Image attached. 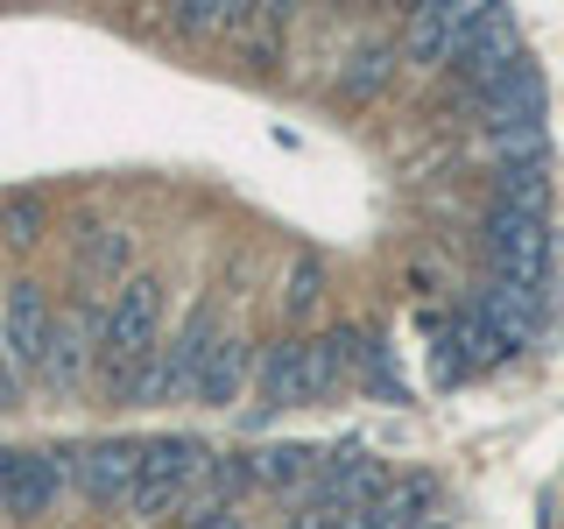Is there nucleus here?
I'll return each mask as SVG.
<instances>
[{"instance_id": "obj_1", "label": "nucleus", "mask_w": 564, "mask_h": 529, "mask_svg": "<svg viewBox=\"0 0 564 529\" xmlns=\"http://www.w3.org/2000/svg\"><path fill=\"white\" fill-rule=\"evenodd\" d=\"M346 346L352 332H325V339H275L261 353V396L269 410H290V402H317L346 381Z\"/></svg>"}, {"instance_id": "obj_2", "label": "nucleus", "mask_w": 564, "mask_h": 529, "mask_svg": "<svg viewBox=\"0 0 564 529\" xmlns=\"http://www.w3.org/2000/svg\"><path fill=\"white\" fill-rule=\"evenodd\" d=\"M155 332H163V282L155 276H128L120 296L106 304V332H99V360H106V388H113L128 367H141L155 353Z\"/></svg>"}, {"instance_id": "obj_3", "label": "nucleus", "mask_w": 564, "mask_h": 529, "mask_svg": "<svg viewBox=\"0 0 564 529\" xmlns=\"http://www.w3.org/2000/svg\"><path fill=\"white\" fill-rule=\"evenodd\" d=\"M487 247H494V276H501V282H516V290H543V276H551V226H543V212L494 205Z\"/></svg>"}, {"instance_id": "obj_4", "label": "nucleus", "mask_w": 564, "mask_h": 529, "mask_svg": "<svg viewBox=\"0 0 564 529\" xmlns=\"http://www.w3.org/2000/svg\"><path fill=\"white\" fill-rule=\"evenodd\" d=\"M99 332H106V304H70V311H57L35 381H43L50 396H70V388H85V375H93V360H99Z\"/></svg>"}, {"instance_id": "obj_5", "label": "nucleus", "mask_w": 564, "mask_h": 529, "mask_svg": "<svg viewBox=\"0 0 564 529\" xmlns=\"http://www.w3.org/2000/svg\"><path fill=\"white\" fill-rule=\"evenodd\" d=\"M480 0H431V8L410 14V35H402V57L437 71V64H458V50H466V35L480 29Z\"/></svg>"}, {"instance_id": "obj_6", "label": "nucleus", "mask_w": 564, "mask_h": 529, "mask_svg": "<svg viewBox=\"0 0 564 529\" xmlns=\"http://www.w3.org/2000/svg\"><path fill=\"white\" fill-rule=\"evenodd\" d=\"M522 29H516V14L508 8H487L480 14V29L466 35V50H458V78H466V93L480 99L487 85H501L508 71H522Z\"/></svg>"}, {"instance_id": "obj_7", "label": "nucleus", "mask_w": 564, "mask_h": 529, "mask_svg": "<svg viewBox=\"0 0 564 529\" xmlns=\"http://www.w3.org/2000/svg\"><path fill=\"white\" fill-rule=\"evenodd\" d=\"M50 325H57V311H50L43 282H8V296H0V353H8L22 375H35V367H43Z\"/></svg>"}, {"instance_id": "obj_8", "label": "nucleus", "mask_w": 564, "mask_h": 529, "mask_svg": "<svg viewBox=\"0 0 564 529\" xmlns=\"http://www.w3.org/2000/svg\"><path fill=\"white\" fill-rule=\"evenodd\" d=\"M247 381H254V339H247V332H226V339L212 346L191 402H198V410H234V402L247 396Z\"/></svg>"}, {"instance_id": "obj_9", "label": "nucleus", "mask_w": 564, "mask_h": 529, "mask_svg": "<svg viewBox=\"0 0 564 529\" xmlns=\"http://www.w3.org/2000/svg\"><path fill=\"white\" fill-rule=\"evenodd\" d=\"M141 481V445H128V438H106V445H85L78 452V487L93 494V501H128Z\"/></svg>"}, {"instance_id": "obj_10", "label": "nucleus", "mask_w": 564, "mask_h": 529, "mask_svg": "<svg viewBox=\"0 0 564 529\" xmlns=\"http://www.w3.org/2000/svg\"><path fill=\"white\" fill-rule=\"evenodd\" d=\"M226 339V325H219V311L212 304H198L184 317V332L163 346V360H170V375H176V396H191L198 388V375H205V360H212V346Z\"/></svg>"}, {"instance_id": "obj_11", "label": "nucleus", "mask_w": 564, "mask_h": 529, "mask_svg": "<svg viewBox=\"0 0 564 529\" xmlns=\"http://www.w3.org/2000/svg\"><path fill=\"white\" fill-rule=\"evenodd\" d=\"M416 522H431V481L388 487V494H375L367 508H346L332 529H416Z\"/></svg>"}, {"instance_id": "obj_12", "label": "nucleus", "mask_w": 564, "mask_h": 529, "mask_svg": "<svg viewBox=\"0 0 564 529\" xmlns=\"http://www.w3.org/2000/svg\"><path fill=\"white\" fill-rule=\"evenodd\" d=\"M212 466V452L198 438H149L141 445V481H170V487H198Z\"/></svg>"}, {"instance_id": "obj_13", "label": "nucleus", "mask_w": 564, "mask_h": 529, "mask_svg": "<svg viewBox=\"0 0 564 529\" xmlns=\"http://www.w3.org/2000/svg\"><path fill=\"white\" fill-rule=\"evenodd\" d=\"M170 22L184 35H247L261 22V8H254V0H176Z\"/></svg>"}, {"instance_id": "obj_14", "label": "nucleus", "mask_w": 564, "mask_h": 529, "mask_svg": "<svg viewBox=\"0 0 564 529\" xmlns=\"http://www.w3.org/2000/svg\"><path fill=\"white\" fill-rule=\"evenodd\" d=\"M254 481L261 487H304V481H317V452L311 445H269V452H254Z\"/></svg>"}, {"instance_id": "obj_15", "label": "nucleus", "mask_w": 564, "mask_h": 529, "mask_svg": "<svg viewBox=\"0 0 564 529\" xmlns=\"http://www.w3.org/2000/svg\"><path fill=\"white\" fill-rule=\"evenodd\" d=\"M388 78H395V50H388V43H367V50H352V57H346L339 93L346 99H375Z\"/></svg>"}, {"instance_id": "obj_16", "label": "nucleus", "mask_w": 564, "mask_h": 529, "mask_svg": "<svg viewBox=\"0 0 564 529\" xmlns=\"http://www.w3.org/2000/svg\"><path fill=\"white\" fill-rule=\"evenodd\" d=\"M184 494L191 487H170V481H134V494L120 508H128L134 522H163V516H176V508H184Z\"/></svg>"}, {"instance_id": "obj_17", "label": "nucleus", "mask_w": 564, "mask_h": 529, "mask_svg": "<svg viewBox=\"0 0 564 529\" xmlns=\"http://www.w3.org/2000/svg\"><path fill=\"white\" fill-rule=\"evenodd\" d=\"M317 296H325V276H317V261L304 255V261H296V269H290V282H282V311H311L317 304Z\"/></svg>"}, {"instance_id": "obj_18", "label": "nucleus", "mask_w": 564, "mask_h": 529, "mask_svg": "<svg viewBox=\"0 0 564 529\" xmlns=\"http://www.w3.org/2000/svg\"><path fill=\"white\" fill-rule=\"evenodd\" d=\"M35 226H43V205H35V198H14V205H0V234H8V240H35Z\"/></svg>"}, {"instance_id": "obj_19", "label": "nucleus", "mask_w": 564, "mask_h": 529, "mask_svg": "<svg viewBox=\"0 0 564 529\" xmlns=\"http://www.w3.org/2000/svg\"><path fill=\"white\" fill-rule=\"evenodd\" d=\"M93 269H99V276H128V234H106V240L93 247Z\"/></svg>"}, {"instance_id": "obj_20", "label": "nucleus", "mask_w": 564, "mask_h": 529, "mask_svg": "<svg viewBox=\"0 0 564 529\" xmlns=\"http://www.w3.org/2000/svg\"><path fill=\"white\" fill-rule=\"evenodd\" d=\"M14 402H22V367H14L8 353H0V417H8Z\"/></svg>"}, {"instance_id": "obj_21", "label": "nucleus", "mask_w": 564, "mask_h": 529, "mask_svg": "<svg viewBox=\"0 0 564 529\" xmlns=\"http://www.w3.org/2000/svg\"><path fill=\"white\" fill-rule=\"evenodd\" d=\"M191 529H247L240 508H226V516H205V522H191Z\"/></svg>"}, {"instance_id": "obj_22", "label": "nucleus", "mask_w": 564, "mask_h": 529, "mask_svg": "<svg viewBox=\"0 0 564 529\" xmlns=\"http://www.w3.org/2000/svg\"><path fill=\"white\" fill-rule=\"evenodd\" d=\"M14 466H22V452H14V445H0V494H8V481H14Z\"/></svg>"}, {"instance_id": "obj_23", "label": "nucleus", "mask_w": 564, "mask_h": 529, "mask_svg": "<svg viewBox=\"0 0 564 529\" xmlns=\"http://www.w3.org/2000/svg\"><path fill=\"white\" fill-rule=\"evenodd\" d=\"M416 529H437V522H416Z\"/></svg>"}]
</instances>
